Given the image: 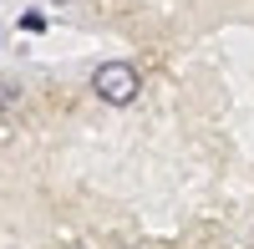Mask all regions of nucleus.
<instances>
[{"label":"nucleus","instance_id":"obj_1","mask_svg":"<svg viewBox=\"0 0 254 249\" xmlns=\"http://www.w3.org/2000/svg\"><path fill=\"white\" fill-rule=\"evenodd\" d=\"M92 87H97V97L107 102V107H127V102L137 97V66H127V61H102Z\"/></svg>","mask_w":254,"mask_h":249},{"label":"nucleus","instance_id":"obj_2","mask_svg":"<svg viewBox=\"0 0 254 249\" xmlns=\"http://www.w3.org/2000/svg\"><path fill=\"white\" fill-rule=\"evenodd\" d=\"M5 102H20V87H5V81H0V107H5Z\"/></svg>","mask_w":254,"mask_h":249}]
</instances>
